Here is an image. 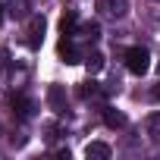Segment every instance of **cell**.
<instances>
[{
  "mask_svg": "<svg viewBox=\"0 0 160 160\" xmlns=\"http://www.w3.org/2000/svg\"><path fill=\"white\" fill-rule=\"evenodd\" d=\"M154 98H160V88H157V91H154Z\"/></svg>",
  "mask_w": 160,
  "mask_h": 160,
  "instance_id": "5bb4252c",
  "label": "cell"
},
{
  "mask_svg": "<svg viewBox=\"0 0 160 160\" xmlns=\"http://www.w3.org/2000/svg\"><path fill=\"white\" fill-rule=\"evenodd\" d=\"M126 69H129L132 75H144V72L151 69V53H148L144 47H132V50H126Z\"/></svg>",
  "mask_w": 160,
  "mask_h": 160,
  "instance_id": "6da1fadb",
  "label": "cell"
},
{
  "mask_svg": "<svg viewBox=\"0 0 160 160\" xmlns=\"http://www.w3.org/2000/svg\"><path fill=\"white\" fill-rule=\"evenodd\" d=\"M82 32H85V35H88L91 41H98V38H101V25H98V22H88V25H85Z\"/></svg>",
  "mask_w": 160,
  "mask_h": 160,
  "instance_id": "8fae6325",
  "label": "cell"
},
{
  "mask_svg": "<svg viewBox=\"0 0 160 160\" xmlns=\"http://www.w3.org/2000/svg\"><path fill=\"white\" fill-rule=\"evenodd\" d=\"M85 154L94 157V160H107V157H110V144H104V141H91V144L85 148Z\"/></svg>",
  "mask_w": 160,
  "mask_h": 160,
  "instance_id": "277c9868",
  "label": "cell"
},
{
  "mask_svg": "<svg viewBox=\"0 0 160 160\" xmlns=\"http://www.w3.org/2000/svg\"><path fill=\"white\" fill-rule=\"evenodd\" d=\"M0 22H3V7H0Z\"/></svg>",
  "mask_w": 160,
  "mask_h": 160,
  "instance_id": "4fadbf2b",
  "label": "cell"
},
{
  "mask_svg": "<svg viewBox=\"0 0 160 160\" xmlns=\"http://www.w3.org/2000/svg\"><path fill=\"white\" fill-rule=\"evenodd\" d=\"M47 101H50V107H53L57 113H63V88H60V85H50V88H47Z\"/></svg>",
  "mask_w": 160,
  "mask_h": 160,
  "instance_id": "5b68a950",
  "label": "cell"
},
{
  "mask_svg": "<svg viewBox=\"0 0 160 160\" xmlns=\"http://www.w3.org/2000/svg\"><path fill=\"white\" fill-rule=\"evenodd\" d=\"M60 60L63 63H78V50L69 41V35H63V41H60Z\"/></svg>",
  "mask_w": 160,
  "mask_h": 160,
  "instance_id": "3957f363",
  "label": "cell"
},
{
  "mask_svg": "<svg viewBox=\"0 0 160 160\" xmlns=\"http://www.w3.org/2000/svg\"><path fill=\"white\" fill-rule=\"evenodd\" d=\"M75 22H78V16H75V10H69V13H66V16L60 19V32H63V35H72Z\"/></svg>",
  "mask_w": 160,
  "mask_h": 160,
  "instance_id": "52a82bcc",
  "label": "cell"
},
{
  "mask_svg": "<svg viewBox=\"0 0 160 160\" xmlns=\"http://www.w3.org/2000/svg\"><path fill=\"white\" fill-rule=\"evenodd\" d=\"M44 28H47L44 16H32V22H28V47H41V41H44Z\"/></svg>",
  "mask_w": 160,
  "mask_h": 160,
  "instance_id": "7a4b0ae2",
  "label": "cell"
},
{
  "mask_svg": "<svg viewBox=\"0 0 160 160\" xmlns=\"http://www.w3.org/2000/svg\"><path fill=\"white\" fill-rule=\"evenodd\" d=\"M13 110H16L19 116H28V113H32V101H25V98H16V94H13Z\"/></svg>",
  "mask_w": 160,
  "mask_h": 160,
  "instance_id": "9c48e42d",
  "label": "cell"
},
{
  "mask_svg": "<svg viewBox=\"0 0 160 160\" xmlns=\"http://www.w3.org/2000/svg\"><path fill=\"white\" fill-rule=\"evenodd\" d=\"M7 66V50H0V69Z\"/></svg>",
  "mask_w": 160,
  "mask_h": 160,
  "instance_id": "7c38bea8",
  "label": "cell"
},
{
  "mask_svg": "<svg viewBox=\"0 0 160 160\" xmlns=\"http://www.w3.org/2000/svg\"><path fill=\"white\" fill-rule=\"evenodd\" d=\"M104 7L110 16H122L126 13V0H104Z\"/></svg>",
  "mask_w": 160,
  "mask_h": 160,
  "instance_id": "30bf717a",
  "label": "cell"
},
{
  "mask_svg": "<svg viewBox=\"0 0 160 160\" xmlns=\"http://www.w3.org/2000/svg\"><path fill=\"white\" fill-rule=\"evenodd\" d=\"M104 122H107L110 129H122V126H126V116L116 113V110H104Z\"/></svg>",
  "mask_w": 160,
  "mask_h": 160,
  "instance_id": "8992f818",
  "label": "cell"
},
{
  "mask_svg": "<svg viewBox=\"0 0 160 160\" xmlns=\"http://www.w3.org/2000/svg\"><path fill=\"white\" fill-rule=\"evenodd\" d=\"M85 66H88V72H101V69H104V53H98V50L88 53V57H85Z\"/></svg>",
  "mask_w": 160,
  "mask_h": 160,
  "instance_id": "ba28073f",
  "label": "cell"
}]
</instances>
